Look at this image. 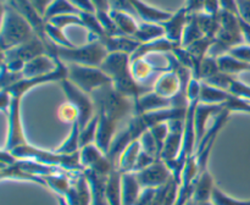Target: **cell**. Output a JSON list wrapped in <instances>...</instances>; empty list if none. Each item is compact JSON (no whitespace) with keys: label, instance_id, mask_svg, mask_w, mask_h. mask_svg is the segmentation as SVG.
<instances>
[{"label":"cell","instance_id":"obj_1","mask_svg":"<svg viewBox=\"0 0 250 205\" xmlns=\"http://www.w3.org/2000/svg\"><path fill=\"white\" fill-rule=\"evenodd\" d=\"M45 45L49 55L56 56L63 63H78L100 67L107 55L106 48L99 39H89L88 43L80 46H59L50 41Z\"/></svg>","mask_w":250,"mask_h":205},{"label":"cell","instance_id":"obj_2","mask_svg":"<svg viewBox=\"0 0 250 205\" xmlns=\"http://www.w3.org/2000/svg\"><path fill=\"white\" fill-rule=\"evenodd\" d=\"M10 153L19 160H32L36 161V163L44 164V165L53 166V167L62 168V170L68 171V172L83 171L80 160V151L67 155V154L58 153L56 150L49 151L46 149L26 143L23 145L12 149Z\"/></svg>","mask_w":250,"mask_h":205},{"label":"cell","instance_id":"obj_3","mask_svg":"<svg viewBox=\"0 0 250 205\" xmlns=\"http://www.w3.org/2000/svg\"><path fill=\"white\" fill-rule=\"evenodd\" d=\"M36 36V32L29 22L17 10L4 2L1 31H0L1 51L15 48Z\"/></svg>","mask_w":250,"mask_h":205},{"label":"cell","instance_id":"obj_4","mask_svg":"<svg viewBox=\"0 0 250 205\" xmlns=\"http://www.w3.org/2000/svg\"><path fill=\"white\" fill-rule=\"evenodd\" d=\"M98 114H104L120 123L134 115V100L117 92L111 84L104 85L90 94Z\"/></svg>","mask_w":250,"mask_h":205},{"label":"cell","instance_id":"obj_5","mask_svg":"<svg viewBox=\"0 0 250 205\" xmlns=\"http://www.w3.org/2000/svg\"><path fill=\"white\" fill-rule=\"evenodd\" d=\"M220 31L215 37V41L210 49V56L219 58L229 53L231 49L244 43L241 21L238 15L227 10H221L219 14Z\"/></svg>","mask_w":250,"mask_h":205},{"label":"cell","instance_id":"obj_6","mask_svg":"<svg viewBox=\"0 0 250 205\" xmlns=\"http://www.w3.org/2000/svg\"><path fill=\"white\" fill-rule=\"evenodd\" d=\"M66 67H67V80L87 94H92L99 88L112 83L111 78L100 67L78 65V63H66Z\"/></svg>","mask_w":250,"mask_h":205},{"label":"cell","instance_id":"obj_7","mask_svg":"<svg viewBox=\"0 0 250 205\" xmlns=\"http://www.w3.org/2000/svg\"><path fill=\"white\" fill-rule=\"evenodd\" d=\"M60 87L65 94L66 100L77 107L78 114H80L78 126H80V128H83L97 115V110H95V105L92 97H90V94H87L78 87H76L67 78L61 81Z\"/></svg>","mask_w":250,"mask_h":205},{"label":"cell","instance_id":"obj_8","mask_svg":"<svg viewBox=\"0 0 250 205\" xmlns=\"http://www.w3.org/2000/svg\"><path fill=\"white\" fill-rule=\"evenodd\" d=\"M9 111H7V136L2 150L11 151L12 149L28 143L24 134L23 123H22L21 104L22 98L11 97Z\"/></svg>","mask_w":250,"mask_h":205},{"label":"cell","instance_id":"obj_9","mask_svg":"<svg viewBox=\"0 0 250 205\" xmlns=\"http://www.w3.org/2000/svg\"><path fill=\"white\" fill-rule=\"evenodd\" d=\"M67 78V67H66V63H63L62 61L59 59V65L56 67L55 71H53L51 73L44 76H38V77H32V78H22L21 81H19L17 83H15L11 87L6 88L5 92L9 93L11 97L16 98H23L29 90H32L33 88L39 87L42 84H45V83H51V82H59L66 80Z\"/></svg>","mask_w":250,"mask_h":205},{"label":"cell","instance_id":"obj_10","mask_svg":"<svg viewBox=\"0 0 250 205\" xmlns=\"http://www.w3.org/2000/svg\"><path fill=\"white\" fill-rule=\"evenodd\" d=\"M80 160L83 171H92L105 177H109L112 171L117 170L106 154L103 153L95 144H89L81 148Z\"/></svg>","mask_w":250,"mask_h":205},{"label":"cell","instance_id":"obj_11","mask_svg":"<svg viewBox=\"0 0 250 205\" xmlns=\"http://www.w3.org/2000/svg\"><path fill=\"white\" fill-rule=\"evenodd\" d=\"M48 54V49H46L45 43L43 39L39 38L38 36L33 37L29 41H24V43L20 44V45L15 46V48L7 49V50L1 51L2 61H22V62L27 63L28 61L33 60L37 56L44 55Z\"/></svg>","mask_w":250,"mask_h":205},{"label":"cell","instance_id":"obj_12","mask_svg":"<svg viewBox=\"0 0 250 205\" xmlns=\"http://www.w3.org/2000/svg\"><path fill=\"white\" fill-rule=\"evenodd\" d=\"M134 173L137 175L142 188H151V189H156V188L166 184L173 178L172 171L170 170L167 164L161 159H158L155 163L151 164L144 170Z\"/></svg>","mask_w":250,"mask_h":205},{"label":"cell","instance_id":"obj_13","mask_svg":"<svg viewBox=\"0 0 250 205\" xmlns=\"http://www.w3.org/2000/svg\"><path fill=\"white\" fill-rule=\"evenodd\" d=\"M100 68L111 78L112 84L132 77L131 55L126 53H109Z\"/></svg>","mask_w":250,"mask_h":205},{"label":"cell","instance_id":"obj_14","mask_svg":"<svg viewBox=\"0 0 250 205\" xmlns=\"http://www.w3.org/2000/svg\"><path fill=\"white\" fill-rule=\"evenodd\" d=\"M168 136L164 143L160 159L165 163L175 160L180 155L183 146L185 134V120H173L168 122Z\"/></svg>","mask_w":250,"mask_h":205},{"label":"cell","instance_id":"obj_15","mask_svg":"<svg viewBox=\"0 0 250 205\" xmlns=\"http://www.w3.org/2000/svg\"><path fill=\"white\" fill-rule=\"evenodd\" d=\"M63 198L67 205H92V190L83 171L71 175V185Z\"/></svg>","mask_w":250,"mask_h":205},{"label":"cell","instance_id":"obj_16","mask_svg":"<svg viewBox=\"0 0 250 205\" xmlns=\"http://www.w3.org/2000/svg\"><path fill=\"white\" fill-rule=\"evenodd\" d=\"M188 20H189V14L185 9V6L178 9L176 12H172V16L170 19L161 22L164 29H165V38L175 44L176 46H181L183 32H185Z\"/></svg>","mask_w":250,"mask_h":205},{"label":"cell","instance_id":"obj_17","mask_svg":"<svg viewBox=\"0 0 250 205\" xmlns=\"http://www.w3.org/2000/svg\"><path fill=\"white\" fill-rule=\"evenodd\" d=\"M98 117H99V122H98L97 136H95L94 144L103 153L107 155L110 146H111L112 142H114L115 137L117 134V127H119L120 123L104 114H98Z\"/></svg>","mask_w":250,"mask_h":205},{"label":"cell","instance_id":"obj_18","mask_svg":"<svg viewBox=\"0 0 250 205\" xmlns=\"http://www.w3.org/2000/svg\"><path fill=\"white\" fill-rule=\"evenodd\" d=\"M225 110V104L222 105H214V104H203L199 102L197 106V111H195V120H194V127H195V148L205 133L208 132V123L211 117H216L220 112Z\"/></svg>","mask_w":250,"mask_h":205},{"label":"cell","instance_id":"obj_19","mask_svg":"<svg viewBox=\"0 0 250 205\" xmlns=\"http://www.w3.org/2000/svg\"><path fill=\"white\" fill-rule=\"evenodd\" d=\"M59 65V59L56 56H51L49 54L37 56L33 60L28 61L24 65L22 75L24 78L38 77V76H44L51 73L56 70Z\"/></svg>","mask_w":250,"mask_h":205},{"label":"cell","instance_id":"obj_20","mask_svg":"<svg viewBox=\"0 0 250 205\" xmlns=\"http://www.w3.org/2000/svg\"><path fill=\"white\" fill-rule=\"evenodd\" d=\"M167 107H173L172 100L156 94L154 90H150L134 100V115H142Z\"/></svg>","mask_w":250,"mask_h":205},{"label":"cell","instance_id":"obj_21","mask_svg":"<svg viewBox=\"0 0 250 205\" xmlns=\"http://www.w3.org/2000/svg\"><path fill=\"white\" fill-rule=\"evenodd\" d=\"M215 185L216 184H215L214 178H212L209 168L200 171L195 177L194 182H193V200L197 204L211 200V194Z\"/></svg>","mask_w":250,"mask_h":205},{"label":"cell","instance_id":"obj_22","mask_svg":"<svg viewBox=\"0 0 250 205\" xmlns=\"http://www.w3.org/2000/svg\"><path fill=\"white\" fill-rule=\"evenodd\" d=\"M128 2L132 5L134 11H136L137 17L142 20V21L161 23V22L166 21V20H168L172 16V12L151 6V5L143 1V0H128Z\"/></svg>","mask_w":250,"mask_h":205},{"label":"cell","instance_id":"obj_23","mask_svg":"<svg viewBox=\"0 0 250 205\" xmlns=\"http://www.w3.org/2000/svg\"><path fill=\"white\" fill-rule=\"evenodd\" d=\"M109 53H126L132 55L139 46V41L128 36H104L99 39Z\"/></svg>","mask_w":250,"mask_h":205},{"label":"cell","instance_id":"obj_24","mask_svg":"<svg viewBox=\"0 0 250 205\" xmlns=\"http://www.w3.org/2000/svg\"><path fill=\"white\" fill-rule=\"evenodd\" d=\"M142 188L134 172L121 173V204L134 205L141 195Z\"/></svg>","mask_w":250,"mask_h":205},{"label":"cell","instance_id":"obj_25","mask_svg":"<svg viewBox=\"0 0 250 205\" xmlns=\"http://www.w3.org/2000/svg\"><path fill=\"white\" fill-rule=\"evenodd\" d=\"M175 48V44H172L166 38L156 39V41H148V43H142L139 44L137 50L131 55V61L146 58V56L150 55H155V54L172 53V50Z\"/></svg>","mask_w":250,"mask_h":205},{"label":"cell","instance_id":"obj_26","mask_svg":"<svg viewBox=\"0 0 250 205\" xmlns=\"http://www.w3.org/2000/svg\"><path fill=\"white\" fill-rule=\"evenodd\" d=\"M92 190V205H110L106 195L107 178L92 171H83Z\"/></svg>","mask_w":250,"mask_h":205},{"label":"cell","instance_id":"obj_27","mask_svg":"<svg viewBox=\"0 0 250 205\" xmlns=\"http://www.w3.org/2000/svg\"><path fill=\"white\" fill-rule=\"evenodd\" d=\"M133 38L141 44L148 43V41H156V39L165 38V29H164L163 24L158 23V22L141 21Z\"/></svg>","mask_w":250,"mask_h":205},{"label":"cell","instance_id":"obj_28","mask_svg":"<svg viewBox=\"0 0 250 205\" xmlns=\"http://www.w3.org/2000/svg\"><path fill=\"white\" fill-rule=\"evenodd\" d=\"M110 16L114 20L115 24L119 28L120 33L122 36L133 37L134 33L138 29L139 22H137V17L133 15L128 14V12L120 11V10H110Z\"/></svg>","mask_w":250,"mask_h":205},{"label":"cell","instance_id":"obj_29","mask_svg":"<svg viewBox=\"0 0 250 205\" xmlns=\"http://www.w3.org/2000/svg\"><path fill=\"white\" fill-rule=\"evenodd\" d=\"M141 151H142V145L139 139L138 141L132 142V143L125 149L124 153L121 154V156H120L119 163H117V170H119L121 173L133 172Z\"/></svg>","mask_w":250,"mask_h":205},{"label":"cell","instance_id":"obj_30","mask_svg":"<svg viewBox=\"0 0 250 205\" xmlns=\"http://www.w3.org/2000/svg\"><path fill=\"white\" fill-rule=\"evenodd\" d=\"M231 97L232 94L229 92H227V90H224L221 88L214 87V85H210L208 83L202 82V88H200V102H203V104H226Z\"/></svg>","mask_w":250,"mask_h":205},{"label":"cell","instance_id":"obj_31","mask_svg":"<svg viewBox=\"0 0 250 205\" xmlns=\"http://www.w3.org/2000/svg\"><path fill=\"white\" fill-rule=\"evenodd\" d=\"M156 71H161V72H164L160 67L154 65L148 58H143V59H138V60L131 61L132 76H133V78L137 81V82L142 83V84H144V82H146V81L148 80L154 72H156Z\"/></svg>","mask_w":250,"mask_h":205},{"label":"cell","instance_id":"obj_32","mask_svg":"<svg viewBox=\"0 0 250 205\" xmlns=\"http://www.w3.org/2000/svg\"><path fill=\"white\" fill-rule=\"evenodd\" d=\"M217 62H219L220 70L222 72L227 73V75L238 76L242 72H250V63L244 62V61L238 60L231 54H224V55L219 56Z\"/></svg>","mask_w":250,"mask_h":205},{"label":"cell","instance_id":"obj_33","mask_svg":"<svg viewBox=\"0 0 250 205\" xmlns=\"http://www.w3.org/2000/svg\"><path fill=\"white\" fill-rule=\"evenodd\" d=\"M80 126H78V122L73 123L71 126V131L68 133V136L66 137L65 141L60 144L56 151L61 154H76L81 150V143H80Z\"/></svg>","mask_w":250,"mask_h":205},{"label":"cell","instance_id":"obj_34","mask_svg":"<svg viewBox=\"0 0 250 205\" xmlns=\"http://www.w3.org/2000/svg\"><path fill=\"white\" fill-rule=\"evenodd\" d=\"M204 36L202 28H200L199 23H198V20L195 15H189V20H188L187 24H186L185 32H183L182 37V44L181 46L183 48H187L190 44L195 43L197 41L202 39Z\"/></svg>","mask_w":250,"mask_h":205},{"label":"cell","instance_id":"obj_35","mask_svg":"<svg viewBox=\"0 0 250 205\" xmlns=\"http://www.w3.org/2000/svg\"><path fill=\"white\" fill-rule=\"evenodd\" d=\"M81 11L76 9L70 0H54L50 6L48 7L45 12L44 20L53 19V17L61 16V15H80Z\"/></svg>","mask_w":250,"mask_h":205},{"label":"cell","instance_id":"obj_36","mask_svg":"<svg viewBox=\"0 0 250 205\" xmlns=\"http://www.w3.org/2000/svg\"><path fill=\"white\" fill-rule=\"evenodd\" d=\"M195 16H197L198 23H199L204 36L215 38L220 31L219 15L215 16V15L207 14V12H200V14H197Z\"/></svg>","mask_w":250,"mask_h":205},{"label":"cell","instance_id":"obj_37","mask_svg":"<svg viewBox=\"0 0 250 205\" xmlns=\"http://www.w3.org/2000/svg\"><path fill=\"white\" fill-rule=\"evenodd\" d=\"M45 34L46 38L50 41H53L55 45L59 46H73L75 44L68 39V37L65 34V31L54 24L45 22Z\"/></svg>","mask_w":250,"mask_h":205},{"label":"cell","instance_id":"obj_38","mask_svg":"<svg viewBox=\"0 0 250 205\" xmlns=\"http://www.w3.org/2000/svg\"><path fill=\"white\" fill-rule=\"evenodd\" d=\"M98 122H99V117L98 114L85 124L83 128H80V143L81 148L89 144L95 143V136H97V129H98Z\"/></svg>","mask_w":250,"mask_h":205},{"label":"cell","instance_id":"obj_39","mask_svg":"<svg viewBox=\"0 0 250 205\" xmlns=\"http://www.w3.org/2000/svg\"><path fill=\"white\" fill-rule=\"evenodd\" d=\"M220 66L217 62V59L214 56L208 55L207 58L203 60L202 65L199 67V72H198L197 80L199 81H207L211 78L212 76L217 75L220 72Z\"/></svg>","mask_w":250,"mask_h":205},{"label":"cell","instance_id":"obj_40","mask_svg":"<svg viewBox=\"0 0 250 205\" xmlns=\"http://www.w3.org/2000/svg\"><path fill=\"white\" fill-rule=\"evenodd\" d=\"M211 202L215 205H250V199L242 200L231 197V195L226 194L222 189H220L217 185H215L214 190H212Z\"/></svg>","mask_w":250,"mask_h":205},{"label":"cell","instance_id":"obj_41","mask_svg":"<svg viewBox=\"0 0 250 205\" xmlns=\"http://www.w3.org/2000/svg\"><path fill=\"white\" fill-rule=\"evenodd\" d=\"M58 116L61 121L72 126L73 123L78 122V116H80V114H78L77 107L66 100L63 104H61L60 106H59Z\"/></svg>","mask_w":250,"mask_h":205},{"label":"cell","instance_id":"obj_42","mask_svg":"<svg viewBox=\"0 0 250 205\" xmlns=\"http://www.w3.org/2000/svg\"><path fill=\"white\" fill-rule=\"evenodd\" d=\"M45 22H49V23L54 24V26L63 29V31L71 26L83 27V22L80 15H61V16L53 17V19L48 20Z\"/></svg>","mask_w":250,"mask_h":205},{"label":"cell","instance_id":"obj_43","mask_svg":"<svg viewBox=\"0 0 250 205\" xmlns=\"http://www.w3.org/2000/svg\"><path fill=\"white\" fill-rule=\"evenodd\" d=\"M139 142H141L142 149L146 153H149L150 155L155 156L156 159H160V148H159L158 143H156L155 138L153 137V134L150 133V131H146L142 137L139 138Z\"/></svg>","mask_w":250,"mask_h":205},{"label":"cell","instance_id":"obj_44","mask_svg":"<svg viewBox=\"0 0 250 205\" xmlns=\"http://www.w3.org/2000/svg\"><path fill=\"white\" fill-rule=\"evenodd\" d=\"M97 16L100 24H102L103 29H104L105 36H122V34L120 33L117 26L115 24L114 20L110 16L109 11H98Z\"/></svg>","mask_w":250,"mask_h":205},{"label":"cell","instance_id":"obj_45","mask_svg":"<svg viewBox=\"0 0 250 205\" xmlns=\"http://www.w3.org/2000/svg\"><path fill=\"white\" fill-rule=\"evenodd\" d=\"M229 92L231 93V94L236 95V97L241 98V99L250 102V85L242 82L239 78L234 77L233 80H232L231 84H229Z\"/></svg>","mask_w":250,"mask_h":205},{"label":"cell","instance_id":"obj_46","mask_svg":"<svg viewBox=\"0 0 250 205\" xmlns=\"http://www.w3.org/2000/svg\"><path fill=\"white\" fill-rule=\"evenodd\" d=\"M173 56L182 63L183 66H186L187 68H189L190 71H194V60H193V56L190 55V53L188 51L187 48H183V46H176L172 50Z\"/></svg>","mask_w":250,"mask_h":205},{"label":"cell","instance_id":"obj_47","mask_svg":"<svg viewBox=\"0 0 250 205\" xmlns=\"http://www.w3.org/2000/svg\"><path fill=\"white\" fill-rule=\"evenodd\" d=\"M232 56H234L238 60L244 61V62L250 63V45L243 43L238 46H234L233 49L229 50V53Z\"/></svg>","mask_w":250,"mask_h":205},{"label":"cell","instance_id":"obj_48","mask_svg":"<svg viewBox=\"0 0 250 205\" xmlns=\"http://www.w3.org/2000/svg\"><path fill=\"white\" fill-rule=\"evenodd\" d=\"M156 160H158V159H156L155 156L150 155V154L146 153V151H144L143 149H142L141 154H139L138 156V160H137L136 163V167H134L133 172H138V171L144 170L146 167L150 166L151 164L155 163Z\"/></svg>","mask_w":250,"mask_h":205},{"label":"cell","instance_id":"obj_49","mask_svg":"<svg viewBox=\"0 0 250 205\" xmlns=\"http://www.w3.org/2000/svg\"><path fill=\"white\" fill-rule=\"evenodd\" d=\"M236 7L239 19L250 24V0H236Z\"/></svg>","mask_w":250,"mask_h":205},{"label":"cell","instance_id":"obj_50","mask_svg":"<svg viewBox=\"0 0 250 205\" xmlns=\"http://www.w3.org/2000/svg\"><path fill=\"white\" fill-rule=\"evenodd\" d=\"M205 0H186L185 9L189 15H197L204 12Z\"/></svg>","mask_w":250,"mask_h":205},{"label":"cell","instance_id":"obj_51","mask_svg":"<svg viewBox=\"0 0 250 205\" xmlns=\"http://www.w3.org/2000/svg\"><path fill=\"white\" fill-rule=\"evenodd\" d=\"M154 193H155V189H151V188H143L138 200H137L134 205H153Z\"/></svg>","mask_w":250,"mask_h":205},{"label":"cell","instance_id":"obj_52","mask_svg":"<svg viewBox=\"0 0 250 205\" xmlns=\"http://www.w3.org/2000/svg\"><path fill=\"white\" fill-rule=\"evenodd\" d=\"M28 1L33 6V9L44 19L46 10H48V7L50 6L54 0H28Z\"/></svg>","mask_w":250,"mask_h":205},{"label":"cell","instance_id":"obj_53","mask_svg":"<svg viewBox=\"0 0 250 205\" xmlns=\"http://www.w3.org/2000/svg\"><path fill=\"white\" fill-rule=\"evenodd\" d=\"M70 1L72 2L73 6H75L76 9L80 10L81 12H90V14L97 12L94 5H93V2L90 1V0H70Z\"/></svg>","mask_w":250,"mask_h":205},{"label":"cell","instance_id":"obj_54","mask_svg":"<svg viewBox=\"0 0 250 205\" xmlns=\"http://www.w3.org/2000/svg\"><path fill=\"white\" fill-rule=\"evenodd\" d=\"M221 2L220 0H205V7L204 12L210 15H219L221 11Z\"/></svg>","mask_w":250,"mask_h":205},{"label":"cell","instance_id":"obj_55","mask_svg":"<svg viewBox=\"0 0 250 205\" xmlns=\"http://www.w3.org/2000/svg\"><path fill=\"white\" fill-rule=\"evenodd\" d=\"M94 5L95 10L98 11H110L111 7H110L109 0H90Z\"/></svg>","mask_w":250,"mask_h":205},{"label":"cell","instance_id":"obj_56","mask_svg":"<svg viewBox=\"0 0 250 205\" xmlns=\"http://www.w3.org/2000/svg\"><path fill=\"white\" fill-rule=\"evenodd\" d=\"M220 2H221L222 10H227V11H232L237 14L236 0H220Z\"/></svg>","mask_w":250,"mask_h":205},{"label":"cell","instance_id":"obj_57","mask_svg":"<svg viewBox=\"0 0 250 205\" xmlns=\"http://www.w3.org/2000/svg\"><path fill=\"white\" fill-rule=\"evenodd\" d=\"M239 21H241V28H242V33H243L244 43L250 45V24L247 23V22L242 21L241 19H239Z\"/></svg>","mask_w":250,"mask_h":205},{"label":"cell","instance_id":"obj_58","mask_svg":"<svg viewBox=\"0 0 250 205\" xmlns=\"http://www.w3.org/2000/svg\"><path fill=\"white\" fill-rule=\"evenodd\" d=\"M186 205H197V203H195L194 200H193V198H190V199L188 200L187 203H186Z\"/></svg>","mask_w":250,"mask_h":205},{"label":"cell","instance_id":"obj_59","mask_svg":"<svg viewBox=\"0 0 250 205\" xmlns=\"http://www.w3.org/2000/svg\"><path fill=\"white\" fill-rule=\"evenodd\" d=\"M197 205H215L214 203L211 202V200H209V202H204V203H199V204H197Z\"/></svg>","mask_w":250,"mask_h":205}]
</instances>
